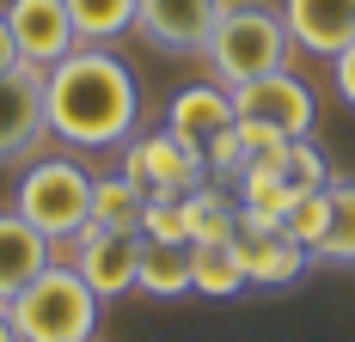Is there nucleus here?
I'll use <instances>...</instances> for the list:
<instances>
[{
    "instance_id": "nucleus-2",
    "label": "nucleus",
    "mask_w": 355,
    "mask_h": 342,
    "mask_svg": "<svg viewBox=\"0 0 355 342\" xmlns=\"http://www.w3.org/2000/svg\"><path fill=\"white\" fill-rule=\"evenodd\" d=\"M209 73L233 92L251 86L263 73H282L294 62V37L282 25V6H263V0H227V12L214 19L209 49H202Z\"/></svg>"
},
{
    "instance_id": "nucleus-22",
    "label": "nucleus",
    "mask_w": 355,
    "mask_h": 342,
    "mask_svg": "<svg viewBox=\"0 0 355 342\" xmlns=\"http://www.w3.org/2000/svg\"><path fill=\"white\" fill-rule=\"evenodd\" d=\"M141 239L190 244V233H184V202H147V220H141Z\"/></svg>"
},
{
    "instance_id": "nucleus-5",
    "label": "nucleus",
    "mask_w": 355,
    "mask_h": 342,
    "mask_svg": "<svg viewBox=\"0 0 355 342\" xmlns=\"http://www.w3.org/2000/svg\"><path fill=\"white\" fill-rule=\"evenodd\" d=\"M116 171L141 190L147 202H184L196 183H209V159L196 147H184L166 129H141L116 147Z\"/></svg>"
},
{
    "instance_id": "nucleus-15",
    "label": "nucleus",
    "mask_w": 355,
    "mask_h": 342,
    "mask_svg": "<svg viewBox=\"0 0 355 342\" xmlns=\"http://www.w3.org/2000/svg\"><path fill=\"white\" fill-rule=\"evenodd\" d=\"M135 294H147V300H184V294H196L190 244L141 239V275H135Z\"/></svg>"
},
{
    "instance_id": "nucleus-20",
    "label": "nucleus",
    "mask_w": 355,
    "mask_h": 342,
    "mask_svg": "<svg viewBox=\"0 0 355 342\" xmlns=\"http://www.w3.org/2000/svg\"><path fill=\"white\" fill-rule=\"evenodd\" d=\"M276 171H282V183L294 190V196H300V190H324V183L337 177V171L324 165V153L313 147V135L288 141V153H282V165H276Z\"/></svg>"
},
{
    "instance_id": "nucleus-4",
    "label": "nucleus",
    "mask_w": 355,
    "mask_h": 342,
    "mask_svg": "<svg viewBox=\"0 0 355 342\" xmlns=\"http://www.w3.org/2000/svg\"><path fill=\"white\" fill-rule=\"evenodd\" d=\"M12 208L62 251L92 226V171L80 165V153H37L31 165H19Z\"/></svg>"
},
{
    "instance_id": "nucleus-12",
    "label": "nucleus",
    "mask_w": 355,
    "mask_h": 342,
    "mask_svg": "<svg viewBox=\"0 0 355 342\" xmlns=\"http://www.w3.org/2000/svg\"><path fill=\"white\" fill-rule=\"evenodd\" d=\"M0 12H6L12 43H19V55H25L31 68H55L62 55L80 49L73 19H68V0H6Z\"/></svg>"
},
{
    "instance_id": "nucleus-18",
    "label": "nucleus",
    "mask_w": 355,
    "mask_h": 342,
    "mask_svg": "<svg viewBox=\"0 0 355 342\" xmlns=\"http://www.w3.org/2000/svg\"><path fill=\"white\" fill-rule=\"evenodd\" d=\"M190 269H196V294H202V300H239V294L251 287L245 269H239L233 239H220V244H190Z\"/></svg>"
},
{
    "instance_id": "nucleus-3",
    "label": "nucleus",
    "mask_w": 355,
    "mask_h": 342,
    "mask_svg": "<svg viewBox=\"0 0 355 342\" xmlns=\"http://www.w3.org/2000/svg\"><path fill=\"white\" fill-rule=\"evenodd\" d=\"M6 318H12L19 342H98L105 300L80 281V269L68 257H55L25 294L6 300Z\"/></svg>"
},
{
    "instance_id": "nucleus-24",
    "label": "nucleus",
    "mask_w": 355,
    "mask_h": 342,
    "mask_svg": "<svg viewBox=\"0 0 355 342\" xmlns=\"http://www.w3.org/2000/svg\"><path fill=\"white\" fill-rule=\"evenodd\" d=\"M19 62H25V55H19V43H12V25H6V12H0V73H12Z\"/></svg>"
},
{
    "instance_id": "nucleus-8",
    "label": "nucleus",
    "mask_w": 355,
    "mask_h": 342,
    "mask_svg": "<svg viewBox=\"0 0 355 342\" xmlns=\"http://www.w3.org/2000/svg\"><path fill=\"white\" fill-rule=\"evenodd\" d=\"M68 251V263L80 269V281L98 294V300H123L135 294V275H141V233H105V226H86Z\"/></svg>"
},
{
    "instance_id": "nucleus-19",
    "label": "nucleus",
    "mask_w": 355,
    "mask_h": 342,
    "mask_svg": "<svg viewBox=\"0 0 355 342\" xmlns=\"http://www.w3.org/2000/svg\"><path fill=\"white\" fill-rule=\"evenodd\" d=\"M324 190H331V226L313 257L331 269H355V177H331Z\"/></svg>"
},
{
    "instance_id": "nucleus-6",
    "label": "nucleus",
    "mask_w": 355,
    "mask_h": 342,
    "mask_svg": "<svg viewBox=\"0 0 355 342\" xmlns=\"http://www.w3.org/2000/svg\"><path fill=\"white\" fill-rule=\"evenodd\" d=\"M49 147V116H43V68L19 62L12 73H0V171L31 165Z\"/></svg>"
},
{
    "instance_id": "nucleus-11",
    "label": "nucleus",
    "mask_w": 355,
    "mask_h": 342,
    "mask_svg": "<svg viewBox=\"0 0 355 342\" xmlns=\"http://www.w3.org/2000/svg\"><path fill=\"white\" fill-rule=\"evenodd\" d=\"M239 116H233V92L220 86V80H196V86H178L172 98H166V135H178L184 147H196V153H209L214 141L227 135Z\"/></svg>"
},
{
    "instance_id": "nucleus-13",
    "label": "nucleus",
    "mask_w": 355,
    "mask_h": 342,
    "mask_svg": "<svg viewBox=\"0 0 355 342\" xmlns=\"http://www.w3.org/2000/svg\"><path fill=\"white\" fill-rule=\"evenodd\" d=\"M282 25L300 55H343L355 43V0H282Z\"/></svg>"
},
{
    "instance_id": "nucleus-10",
    "label": "nucleus",
    "mask_w": 355,
    "mask_h": 342,
    "mask_svg": "<svg viewBox=\"0 0 355 342\" xmlns=\"http://www.w3.org/2000/svg\"><path fill=\"white\" fill-rule=\"evenodd\" d=\"M233 251H239V269H245L251 287H294L300 275L319 263L300 239H288L282 226H251V220H239Z\"/></svg>"
},
{
    "instance_id": "nucleus-9",
    "label": "nucleus",
    "mask_w": 355,
    "mask_h": 342,
    "mask_svg": "<svg viewBox=\"0 0 355 342\" xmlns=\"http://www.w3.org/2000/svg\"><path fill=\"white\" fill-rule=\"evenodd\" d=\"M220 12H227V0H141L135 31L166 55H202Z\"/></svg>"
},
{
    "instance_id": "nucleus-7",
    "label": "nucleus",
    "mask_w": 355,
    "mask_h": 342,
    "mask_svg": "<svg viewBox=\"0 0 355 342\" xmlns=\"http://www.w3.org/2000/svg\"><path fill=\"white\" fill-rule=\"evenodd\" d=\"M233 116L300 141V135H313V123H319V98H313V86H306L300 73L282 68V73L251 80V86H233Z\"/></svg>"
},
{
    "instance_id": "nucleus-17",
    "label": "nucleus",
    "mask_w": 355,
    "mask_h": 342,
    "mask_svg": "<svg viewBox=\"0 0 355 342\" xmlns=\"http://www.w3.org/2000/svg\"><path fill=\"white\" fill-rule=\"evenodd\" d=\"M141 220H147V196L123 171L92 177V226H105V233H141Z\"/></svg>"
},
{
    "instance_id": "nucleus-1",
    "label": "nucleus",
    "mask_w": 355,
    "mask_h": 342,
    "mask_svg": "<svg viewBox=\"0 0 355 342\" xmlns=\"http://www.w3.org/2000/svg\"><path fill=\"white\" fill-rule=\"evenodd\" d=\"M43 116L49 141L68 153H98L141 135V80L116 49H73L43 68Z\"/></svg>"
},
{
    "instance_id": "nucleus-14",
    "label": "nucleus",
    "mask_w": 355,
    "mask_h": 342,
    "mask_svg": "<svg viewBox=\"0 0 355 342\" xmlns=\"http://www.w3.org/2000/svg\"><path fill=\"white\" fill-rule=\"evenodd\" d=\"M49 263H55V244L43 239L19 208H0V306L12 294H25Z\"/></svg>"
},
{
    "instance_id": "nucleus-25",
    "label": "nucleus",
    "mask_w": 355,
    "mask_h": 342,
    "mask_svg": "<svg viewBox=\"0 0 355 342\" xmlns=\"http://www.w3.org/2000/svg\"><path fill=\"white\" fill-rule=\"evenodd\" d=\"M0 342H19V330H12V318H6V306H0Z\"/></svg>"
},
{
    "instance_id": "nucleus-16",
    "label": "nucleus",
    "mask_w": 355,
    "mask_h": 342,
    "mask_svg": "<svg viewBox=\"0 0 355 342\" xmlns=\"http://www.w3.org/2000/svg\"><path fill=\"white\" fill-rule=\"evenodd\" d=\"M135 6H141V0H68L73 37H80L86 49H110L116 37L135 31Z\"/></svg>"
},
{
    "instance_id": "nucleus-21",
    "label": "nucleus",
    "mask_w": 355,
    "mask_h": 342,
    "mask_svg": "<svg viewBox=\"0 0 355 342\" xmlns=\"http://www.w3.org/2000/svg\"><path fill=\"white\" fill-rule=\"evenodd\" d=\"M324 226H331V190H300L294 208H288V220H282V233H288V239H300L306 251H319Z\"/></svg>"
},
{
    "instance_id": "nucleus-23",
    "label": "nucleus",
    "mask_w": 355,
    "mask_h": 342,
    "mask_svg": "<svg viewBox=\"0 0 355 342\" xmlns=\"http://www.w3.org/2000/svg\"><path fill=\"white\" fill-rule=\"evenodd\" d=\"M331 86H337V98L355 110V43L343 49V55H331Z\"/></svg>"
}]
</instances>
